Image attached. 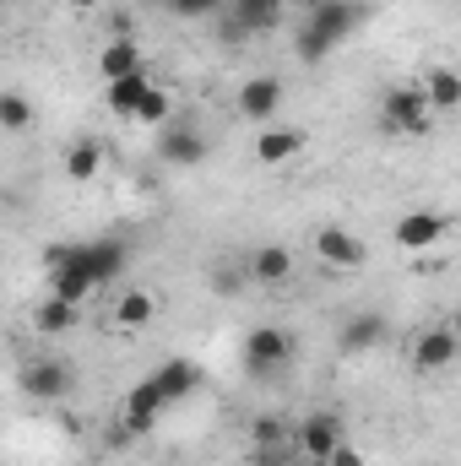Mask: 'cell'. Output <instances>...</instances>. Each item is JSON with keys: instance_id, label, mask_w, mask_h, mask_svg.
<instances>
[{"instance_id": "1", "label": "cell", "mask_w": 461, "mask_h": 466, "mask_svg": "<svg viewBox=\"0 0 461 466\" xmlns=\"http://www.w3.org/2000/svg\"><path fill=\"white\" fill-rule=\"evenodd\" d=\"M125 260H130L125 238L60 244V249H49V260H44V277H49V293L71 299V304H87L98 288H109L119 271H125Z\"/></svg>"}, {"instance_id": "2", "label": "cell", "mask_w": 461, "mask_h": 466, "mask_svg": "<svg viewBox=\"0 0 461 466\" xmlns=\"http://www.w3.org/2000/svg\"><path fill=\"white\" fill-rule=\"evenodd\" d=\"M358 22H364V5H358V0H326V5H315V11L304 16V27H299V44H293L299 60H304V66H321Z\"/></svg>"}, {"instance_id": "3", "label": "cell", "mask_w": 461, "mask_h": 466, "mask_svg": "<svg viewBox=\"0 0 461 466\" xmlns=\"http://www.w3.org/2000/svg\"><path fill=\"white\" fill-rule=\"evenodd\" d=\"M380 125L391 130V136H424L429 125H435V104H429V93L424 87H391L385 98H380Z\"/></svg>"}, {"instance_id": "4", "label": "cell", "mask_w": 461, "mask_h": 466, "mask_svg": "<svg viewBox=\"0 0 461 466\" xmlns=\"http://www.w3.org/2000/svg\"><path fill=\"white\" fill-rule=\"evenodd\" d=\"M337 445H347L343 418H337V412H310V418L293 429V451H299L304 461H315V466L332 461V451H337Z\"/></svg>"}, {"instance_id": "5", "label": "cell", "mask_w": 461, "mask_h": 466, "mask_svg": "<svg viewBox=\"0 0 461 466\" xmlns=\"http://www.w3.org/2000/svg\"><path fill=\"white\" fill-rule=\"evenodd\" d=\"M288 16V0H229V38H250V33H277Z\"/></svg>"}, {"instance_id": "6", "label": "cell", "mask_w": 461, "mask_h": 466, "mask_svg": "<svg viewBox=\"0 0 461 466\" xmlns=\"http://www.w3.org/2000/svg\"><path fill=\"white\" fill-rule=\"evenodd\" d=\"M310 249H315V260H321L326 271H358V266L369 260V244L347 228H315Z\"/></svg>"}, {"instance_id": "7", "label": "cell", "mask_w": 461, "mask_h": 466, "mask_svg": "<svg viewBox=\"0 0 461 466\" xmlns=\"http://www.w3.org/2000/svg\"><path fill=\"white\" fill-rule=\"evenodd\" d=\"M288 358H293V337L282 326H255L244 337V369L250 374H277Z\"/></svg>"}, {"instance_id": "8", "label": "cell", "mask_w": 461, "mask_h": 466, "mask_svg": "<svg viewBox=\"0 0 461 466\" xmlns=\"http://www.w3.org/2000/svg\"><path fill=\"white\" fill-rule=\"evenodd\" d=\"M446 233H451V218L446 212H402L391 223V244L407 249V255H418V249H435Z\"/></svg>"}, {"instance_id": "9", "label": "cell", "mask_w": 461, "mask_h": 466, "mask_svg": "<svg viewBox=\"0 0 461 466\" xmlns=\"http://www.w3.org/2000/svg\"><path fill=\"white\" fill-rule=\"evenodd\" d=\"M22 390L33 396V401H66L71 396V369H66V358H33L27 369H22Z\"/></svg>"}, {"instance_id": "10", "label": "cell", "mask_w": 461, "mask_h": 466, "mask_svg": "<svg viewBox=\"0 0 461 466\" xmlns=\"http://www.w3.org/2000/svg\"><path fill=\"white\" fill-rule=\"evenodd\" d=\"M233 109L250 119V125H271L282 109V82L277 76H250L239 93H233Z\"/></svg>"}, {"instance_id": "11", "label": "cell", "mask_w": 461, "mask_h": 466, "mask_svg": "<svg viewBox=\"0 0 461 466\" xmlns=\"http://www.w3.org/2000/svg\"><path fill=\"white\" fill-rule=\"evenodd\" d=\"M158 157H163L169 168H196V163L207 157V136H201L196 125H163V136H158Z\"/></svg>"}, {"instance_id": "12", "label": "cell", "mask_w": 461, "mask_h": 466, "mask_svg": "<svg viewBox=\"0 0 461 466\" xmlns=\"http://www.w3.org/2000/svg\"><path fill=\"white\" fill-rule=\"evenodd\" d=\"M461 358V337L451 326H435V331H424L418 342H413V369L418 374H440V369H451Z\"/></svg>"}, {"instance_id": "13", "label": "cell", "mask_w": 461, "mask_h": 466, "mask_svg": "<svg viewBox=\"0 0 461 466\" xmlns=\"http://www.w3.org/2000/svg\"><path fill=\"white\" fill-rule=\"evenodd\" d=\"M299 152H304V130H293V125H261V130H255V163H261V168L293 163Z\"/></svg>"}, {"instance_id": "14", "label": "cell", "mask_w": 461, "mask_h": 466, "mask_svg": "<svg viewBox=\"0 0 461 466\" xmlns=\"http://www.w3.org/2000/svg\"><path fill=\"white\" fill-rule=\"evenodd\" d=\"M163 412H169V401H163V390H158V380H152V374H147V380H136V385L125 390V429H130V434L152 429Z\"/></svg>"}, {"instance_id": "15", "label": "cell", "mask_w": 461, "mask_h": 466, "mask_svg": "<svg viewBox=\"0 0 461 466\" xmlns=\"http://www.w3.org/2000/svg\"><path fill=\"white\" fill-rule=\"evenodd\" d=\"M147 93H152V76H147V71H136V76H119V82L104 87V104H109V115L136 119V115H141V104H147Z\"/></svg>"}, {"instance_id": "16", "label": "cell", "mask_w": 461, "mask_h": 466, "mask_svg": "<svg viewBox=\"0 0 461 466\" xmlns=\"http://www.w3.org/2000/svg\"><path fill=\"white\" fill-rule=\"evenodd\" d=\"M385 331H391V326H385V315L364 309V315H353L343 331H337V348H343V352H374L380 342H385Z\"/></svg>"}, {"instance_id": "17", "label": "cell", "mask_w": 461, "mask_h": 466, "mask_svg": "<svg viewBox=\"0 0 461 466\" xmlns=\"http://www.w3.org/2000/svg\"><path fill=\"white\" fill-rule=\"evenodd\" d=\"M152 380H158L163 401H169V407H179V401L201 385V369H196L190 358H169V363H158V374H152Z\"/></svg>"}, {"instance_id": "18", "label": "cell", "mask_w": 461, "mask_h": 466, "mask_svg": "<svg viewBox=\"0 0 461 466\" xmlns=\"http://www.w3.org/2000/svg\"><path fill=\"white\" fill-rule=\"evenodd\" d=\"M250 277H255L261 288H282V282L293 277V249H282V244H261V249L250 255Z\"/></svg>"}, {"instance_id": "19", "label": "cell", "mask_w": 461, "mask_h": 466, "mask_svg": "<svg viewBox=\"0 0 461 466\" xmlns=\"http://www.w3.org/2000/svg\"><path fill=\"white\" fill-rule=\"evenodd\" d=\"M418 87L429 93L435 115H456V109H461V71H451V66H429Z\"/></svg>"}, {"instance_id": "20", "label": "cell", "mask_w": 461, "mask_h": 466, "mask_svg": "<svg viewBox=\"0 0 461 466\" xmlns=\"http://www.w3.org/2000/svg\"><path fill=\"white\" fill-rule=\"evenodd\" d=\"M158 320V299L147 293V288H125L115 299V326L125 331H141V326H152Z\"/></svg>"}, {"instance_id": "21", "label": "cell", "mask_w": 461, "mask_h": 466, "mask_svg": "<svg viewBox=\"0 0 461 466\" xmlns=\"http://www.w3.org/2000/svg\"><path fill=\"white\" fill-rule=\"evenodd\" d=\"M82 320V304H71V299H60V293H49L38 309H33V326L44 331V337H60V331H71Z\"/></svg>"}, {"instance_id": "22", "label": "cell", "mask_w": 461, "mask_h": 466, "mask_svg": "<svg viewBox=\"0 0 461 466\" xmlns=\"http://www.w3.org/2000/svg\"><path fill=\"white\" fill-rule=\"evenodd\" d=\"M98 71H104V82H119V76H136V71H147V66H141V49H136V38H115V44H104V55H98Z\"/></svg>"}, {"instance_id": "23", "label": "cell", "mask_w": 461, "mask_h": 466, "mask_svg": "<svg viewBox=\"0 0 461 466\" xmlns=\"http://www.w3.org/2000/svg\"><path fill=\"white\" fill-rule=\"evenodd\" d=\"M98 174H104V147H98V141H77V147H66V179L93 185Z\"/></svg>"}, {"instance_id": "24", "label": "cell", "mask_w": 461, "mask_h": 466, "mask_svg": "<svg viewBox=\"0 0 461 466\" xmlns=\"http://www.w3.org/2000/svg\"><path fill=\"white\" fill-rule=\"evenodd\" d=\"M0 125H5L11 136L33 125V109H27V98H22V93H5V98H0Z\"/></svg>"}, {"instance_id": "25", "label": "cell", "mask_w": 461, "mask_h": 466, "mask_svg": "<svg viewBox=\"0 0 461 466\" xmlns=\"http://www.w3.org/2000/svg\"><path fill=\"white\" fill-rule=\"evenodd\" d=\"M250 440H255V451H277V445H288V429L277 418H255L250 423Z\"/></svg>"}, {"instance_id": "26", "label": "cell", "mask_w": 461, "mask_h": 466, "mask_svg": "<svg viewBox=\"0 0 461 466\" xmlns=\"http://www.w3.org/2000/svg\"><path fill=\"white\" fill-rule=\"evenodd\" d=\"M169 115H174V98L163 87H152L147 104H141V115H136V125H169Z\"/></svg>"}, {"instance_id": "27", "label": "cell", "mask_w": 461, "mask_h": 466, "mask_svg": "<svg viewBox=\"0 0 461 466\" xmlns=\"http://www.w3.org/2000/svg\"><path fill=\"white\" fill-rule=\"evenodd\" d=\"M223 0H174V11L179 16H207V11H218Z\"/></svg>"}, {"instance_id": "28", "label": "cell", "mask_w": 461, "mask_h": 466, "mask_svg": "<svg viewBox=\"0 0 461 466\" xmlns=\"http://www.w3.org/2000/svg\"><path fill=\"white\" fill-rule=\"evenodd\" d=\"M288 456H299V451H288V445H277V451H255V466H288Z\"/></svg>"}, {"instance_id": "29", "label": "cell", "mask_w": 461, "mask_h": 466, "mask_svg": "<svg viewBox=\"0 0 461 466\" xmlns=\"http://www.w3.org/2000/svg\"><path fill=\"white\" fill-rule=\"evenodd\" d=\"M326 466H364V451H353V445H337Z\"/></svg>"}, {"instance_id": "30", "label": "cell", "mask_w": 461, "mask_h": 466, "mask_svg": "<svg viewBox=\"0 0 461 466\" xmlns=\"http://www.w3.org/2000/svg\"><path fill=\"white\" fill-rule=\"evenodd\" d=\"M66 5H71V11H98L104 0H66Z\"/></svg>"}, {"instance_id": "31", "label": "cell", "mask_w": 461, "mask_h": 466, "mask_svg": "<svg viewBox=\"0 0 461 466\" xmlns=\"http://www.w3.org/2000/svg\"><path fill=\"white\" fill-rule=\"evenodd\" d=\"M288 5H293V11H304V16H310V11H315V5H326V0H288Z\"/></svg>"}, {"instance_id": "32", "label": "cell", "mask_w": 461, "mask_h": 466, "mask_svg": "<svg viewBox=\"0 0 461 466\" xmlns=\"http://www.w3.org/2000/svg\"><path fill=\"white\" fill-rule=\"evenodd\" d=\"M446 326H451V331H456V337H461V309H456V315H451V320H446Z\"/></svg>"}]
</instances>
